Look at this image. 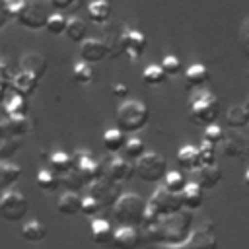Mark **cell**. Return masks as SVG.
Wrapping results in <instances>:
<instances>
[{
    "label": "cell",
    "mask_w": 249,
    "mask_h": 249,
    "mask_svg": "<svg viewBox=\"0 0 249 249\" xmlns=\"http://www.w3.org/2000/svg\"><path fill=\"white\" fill-rule=\"evenodd\" d=\"M126 93H128V88L124 84H115L113 86V95L115 97H126Z\"/></svg>",
    "instance_id": "obj_47"
},
{
    "label": "cell",
    "mask_w": 249,
    "mask_h": 249,
    "mask_svg": "<svg viewBox=\"0 0 249 249\" xmlns=\"http://www.w3.org/2000/svg\"><path fill=\"white\" fill-rule=\"evenodd\" d=\"M148 214V202L136 193H123L113 206V216L121 226L140 228Z\"/></svg>",
    "instance_id": "obj_2"
},
{
    "label": "cell",
    "mask_w": 249,
    "mask_h": 249,
    "mask_svg": "<svg viewBox=\"0 0 249 249\" xmlns=\"http://www.w3.org/2000/svg\"><path fill=\"white\" fill-rule=\"evenodd\" d=\"M6 136H8V132H6V124H4V121H0V140L6 138Z\"/></svg>",
    "instance_id": "obj_49"
},
{
    "label": "cell",
    "mask_w": 249,
    "mask_h": 249,
    "mask_svg": "<svg viewBox=\"0 0 249 249\" xmlns=\"http://www.w3.org/2000/svg\"><path fill=\"white\" fill-rule=\"evenodd\" d=\"M35 181H37V187L43 193H54L60 187V177L53 169H47V167H43V169L37 171Z\"/></svg>",
    "instance_id": "obj_29"
},
{
    "label": "cell",
    "mask_w": 249,
    "mask_h": 249,
    "mask_svg": "<svg viewBox=\"0 0 249 249\" xmlns=\"http://www.w3.org/2000/svg\"><path fill=\"white\" fill-rule=\"evenodd\" d=\"M222 150L231 160H247L249 158V138L241 132H228L222 140Z\"/></svg>",
    "instance_id": "obj_11"
},
{
    "label": "cell",
    "mask_w": 249,
    "mask_h": 249,
    "mask_svg": "<svg viewBox=\"0 0 249 249\" xmlns=\"http://www.w3.org/2000/svg\"><path fill=\"white\" fill-rule=\"evenodd\" d=\"M10 88L12 91L23 95V97H29L37 91L39 88V78L33 76L31 72H25V70H19L18 74L12 76V82H10Z\"/></svg>",
    "instance_id": "obj_16"
},
{
    "label": "cell",
    "mask_w": 249,
    "mask_h": 249,
    "mask_svg": "<svg viewBox=\"0 0 249 249\" xmlns=\"http://www.w3.org/2000/svg\"><path fill=\"white\" fill-rule=\"evenodd\" d=\"M66 25H68V18L62 14V12H51L49 19H47V25L45 29L51 33V35H62L66 33Z\"/></svg>",
    "instance_id": "obj_38"
},
{
    "label": "cell",
    "mask_w": 249,
    "mask_h": 249,
    "mask_svg": "<svg viewBox=\"0 0 249 249\" xmlns=\"http://www.w3.org/2000/svg\"><path fill=\"white\" fill-rule=\"evenodd\" d=\"M148 208H150L156 216H160V218H163V216H171V214L183 210L181 195L169 193L167 189L160 187V189H156L154 195L150 196V200H148Z\"/></svg>",
    "instance_id": "obj_6"
},
{
    "label": "cell",
    "mask_w": 249,
    "mask_h": 249,
    "mask_svg": "<svg viewBox=\"0 0 249 249\" xmlns=\"http://www.w3.org/2000/svg\"><path fill=\"white\" fill-rule=\"evenodd\" d=\"M142 80H144L148 86H161V84L167 80V74L163 72V68H161L160 64H150V66L144 68Z\"/></svg>",
    "instance_id": "obj_39"
},
{
    "label": "cell",
    "mask_w": 249,
    "mask_h": 249,
    "mask_svg": "<svg viewBox=\"0 0 249 249\" xmlns=\"http://www.w3.org/2000/svg\"><path fill=\"white\" fill-rule=\"evenodd\" d=\"M49 165L56 175H62L74 167V158L66 152H53L49 158Z\"/></svg>",
    "instance_id": "obj_33"
},
{
    "label": "cell",
    "mask_w": 249,
    "mask_h": 249,
    "mask_svg": "<svg viewBox=\"0 0 249 249\" xmlns=\"http://www.w3.org/2000/svg\"><path fill=\"white\" fill-rule=\"evenodd\" d=\"M243 185L247 187V191H249V169L245 171V175H243Z\"/></svg>",
    "instance_id": "obj_50"
},
{
    "label": "cell",
    "mask_w": 249,
    "mask_h": 249,
    "mask_svg": "<svg viewBox=\"0 0 249 249\" xmlns=\"http://www.w3.org/2000/svg\"><path fill=\"white\" fill-rule=\"evenodd\" d=\"M183 249H218V237L214 233V228L208 222L195 228Z\"/></svg>",
    "instance_id": "obj_10"
},
{
    "label": "cell",
    "mask_w": 249,
    "mask_h": 249,
    "mask_svg": "<svg viewBox=\"0 0 249 249\" xmlns=\"http://www.w3.org/2000/svg\"><path fill=\"white\" fill-rule=\"evenodd\" d=\"M72 80H74L76 84H80V86H88V84H91V82H93V70H91V64H89V62H84V60L76 62V64L72 66Z\"/></svg>",
    "instance_id": "obj_37"
},
{
    "label": "cell",
    "mask_w": 249,
    "mask_h": 249,
    "mask_svg": "<svg viewBox=\"0 0 249 249\" xmlns=\"http://www.w3.org/2000/svg\"><path fill=\"white\" fill-rule=\"evenodd\" d=\"M56 210L62 214V216H76L82 212V196L74 191H66L58 202H56Z\"/></svg>",
    "instance_id": "obj_24"
},
{
    "label": "cell",
    "mask_w": 249,
    "mask_h": 249,
    "mask_svg": "<svg viewBox=\"0 0 249 249\" xmlns=\"http://www.w3.org/2000/svg\"><path fill=\"white\" fill-rule=\"evenodd\" d=\"M19 148H21L19 138H16V136H6V138H2V140H0V160H2V161H8Z\"/></svg>",
    "instance_id": "obj_40"
},
{
    "label": "cell",
    "mask_w": 249,
    "mask_h": 249,
    "mask_svg": "<svg viewBox=\"0 0 249 249\" xmlns=\"http://www.w3.org/2000/svg\"><path fill=\"white\" fill-rule=\"evenodd\" d=\"M21 237L29 243H39L47 237V228L39 220H29L21 226Z\"/></svg>",
    "instance_id": "obj_28"
},
{
    "label": "cell",
    "mask_w": 249,
    "mask_h": 249,
    "mask_svg": "<svg viewBox=\"0 0 249 249\" xmlns=\"http://www.w3.org/2000/svg\"><path fill=\"white\" fill-rule=\"evenodd\" d=\"M239 49H241V53L249 58V19H245L243 23H241V27H239Z\"/></svg>",
    "instance_id": "obj_45"
},
{
    "label": "cell",
    "mask_w": 249,
    "mask_h": 249,
    "mask_svg": "<svg viewBox=\"0 0 249 249\" xmlns=\"http://www.w3.org/2000/svg\"><path fill=\"white\" fill-rule=\"evenodd\" d=\"M177 163L181 169L185 171H195L200 167V154H198V146L193 144H185L177 150Z\"/></svg>",
    "instance_id": "obj_21"
},
{
    "label": "cell",
    "mask_w": 249,
    "mask_h": 249,
    "mask_svg": "<svg viewBox=\"0 0 249 249\" xmlns=\"http://www.w3.org/2000/svg\"><path fill=\"white\" fill-rule=\"evenodd\" d=\"M89 195L99 202L101 208H107V206H115V202L119 200V196L123 193H121L119 183L111 181L105 175V177H99L93 183H89Z\"/></svg>",
    "instance_id": "obj_8"
},
{
    "label": "cell",
    "mask_w": 249,
    "mask_h": 249,
    "mask_svg": "<svg viewBox=\"0 0 249 249\" xmlns=\"http://www.w3.org/2000/svg\"><path fill=\"white\" fill-rule=\"evenodd\" d=\"M10 16H12V14H10V10H8L6 6H0V29L10 21Z\"/></svg>",
    "instance_id": "obj_48"
},
{
    "label": "cell",
    "mask_w": 249,
    "mask_h": 249,
    "mask_svg": "<svg viewBox=\"0 0 249 249\" xmlns=\"http://www.w3.org/2000/svg\"><path fill=\"white\" fill-rule=\"evenodd\" d=\"M105 56H109V45L103 39L88 37L86 41L80 43V58L84 62H101Z\"/></svg>",
    "instance_id": "obj_13"
},
{
    "label": "cell",
    "mask_w": 249,
    "mask_h": 249,
    "mask_svg": "<svg viewBox=\"0 0 249 249\" xmlns=\"http://www.w3.org/2000/svg\"><path fill=\"white\" fill-rule=\"evenodd\" d=\"M72 158H74V167L88 179V183H93L95 179L103 177L101 175V163L97 160H93L88 152H76Z\"/></svg>",
    "instance_id": "obj_15"
},
{
    "label": "cell",
    "mask_w": 249,
    "mask_h": 249,
    "mask_svg": "<svg viewBox=\"0 0 249 249\" xmlns=\"http://www.w3.org/2000/svg\"><path fill=\"white\" fill-rule=\"evenodd\" d=\"M58 177H60V187H66L68 191H74V193H78V191L84 189V187H89L88 179H86L76 167H72L70 171H66V173L58 175Z\"/></svg>",
    "instance_id": "obj_31"
},
{
    "label": "cell",
    "mask_w": 249,
    "mask_h": 249,
    "mask_svg": "<svg viewBox=\"0 0 249 249\" xmlns=\"http://www.w3.org/2000/svg\"><path fill=\"white\" fill-rule=\"evenodd\" d=\"M146 154V144L138 138V136H130L126 138L124 142V148H123V158L130 160V161H136L140 156Z\"/></svg>",
    "instance_id": "obj_36"
},
{
    "label": "cell",
    "mask_w": 249,
    "mask_h": 249,
    "mask_svg": "<svg viewBox=\"0 0 249 249\" xmlns=\"http://www.w3.org/2000/svg\"><path fill=\"white\" fill-rule=\"evenodd\" d=\"M27 97L10 91L4 95V111L8 117H27Z\"/></svg>",
    "instance_id": "obj_23"
},
{
    "label": "cell",
    "mask_w": 249,
    "mask_h": 249,
    "mask_svg": "<svg viewBox=\"0 0 249 249\" xmlns=\"http://www.w3.org/2000/svg\"><path fill=\"white\" fill-rule=\"evenodd\" d=\"M196 173V183L204 189V191H210L214 187H218V183L222 181V171L218 165H200L198 169H195Z\"/></svg>",
    "instance_id": "obj_22"
},
{
    "label": "cell",
    "mask_w": 249,
    "mask_h": 249,
    "mask_svg": "<svg viewBox=\"0 0 249 249\" xmlns=\"http://www.w3.org/2000/svg\"><path fill=\"white\" fill-rule=\"evenodd\" d=\"M148 39L138 29H124L123 35V54H126L130 60H138L146 51Z\"/></svg>",
    "instance_id": "obj_12"
},
{
    "label": "cell",
    "mask_w": 249,
    "mask_h": 249,
    "mask_svg": "<svg viewBox=\"0 0 249 249\" xmlns=\"http://www.w3.org/2000/svg\"><path fill=\"white\" fill-rule=\"evenodd\" d=\"M189 117L198 124H214L220 117V101L214 93L200 89L189 101Z\"/></svg>",
    "instance_id": "obj_3"
},
{
    "label": "cell",
    "mask_w": 249,
    "mask_h": 249,
    "mask_svg": "<svg viewBox=\"0 0 249 249\" xmlns=\"http://www.w3.org/2000/svg\"><path fill=\"white\" fill-rule=\"evenodd\" d=\"M105 175H107L111 181H115V183H124V181H128V179H132V177L136 175L134 163H130V160H126V158H123V156H117V158H113V160L107 163Z\"/></svg>",
    "instance_id": "obj_14"
},
{
    "label": "cell",
    "mask_w": 249,
    "mask_h": 249,
    "mask_svg": "<svg viewBox=\"0 0 249 249\" xmlns=\"http://www.w3.org/2000/svg\"><path fill=\"white\" fill-rule=\"evenodd\" d=\"M19 66H21V70L31 72L33 76H37V78L41 80V78L45 76V72H47V58H45L41 53L31 51V53H25V54L21 56Z\"/></svg>",
    "instance_id": "obj_20"
},
{
    "label": "cell",
    "mask_w": 249,
    "mask_h": 249,
    "mask_svg": "<svg viewBox=\"0 0 249 249\" xmlns=\"http://www.w3.org/2000/svg\"><path fill=\"white\" fill-rule=\"evenodd\" d=\"M160 66L163 68V72L167 76H177L181 72V60L175 56V54H165L160 62Z\"/></svg>",
    "instance_id": "obj_42"
},
{
    "label": "cell",
    "mask_w": 249,
    "mask_h": 249,
    "mask_svg": "<svg viewBox=\"0 0 249 249\" xmlns=\"http://www.w3.org/2000/svg\"><path fill=\"white\" fill-rule=\"evenodd\" d=\"M103 148L111 154H117V152H123L124 148V142H126V134L121 130V128H109L103 132Z\"/></svg>",
    "instance_id": "obj_25"
},
{
    "label": "cell",
    "mask_w": 249,
    "mask_h": 249,
    "mask_svg": "<svg viewBox=\"0 0 249 249\" xmlns=\"http://www.w3.org/2000/svg\"><path fill=\"white\" fill-rule=\"evenodd\" d=\"M208 80H210V70L200 62H195L185 70V86L189 89H200L202 86L208 84Z\"/></svg>",
    "instance_id": "obj_18"
},
{
    "label": "cell",
    "mask_w": 249,
    "mask_h": 249,
    "mask_svg": "<svg viewBox=\"0 0 249 249\" xmlns=\"http://www.w3.org/2000/svg\"><path fill=\"white\" fill-rule=\"evenodd\" d=\"M29 210L27 198L18 191H4L0 196V216L6 222H19Z\"/></svg>",
    "instance_id": "obj_5"
},
{
    "label": "cell",
    "mask_w": 249,
    "mask_h": 249,
    "mask_svg": "<svg viewBox=\"0 0 249 249\" xmlns=\"http://www.w3.org/2000/svg\"><path fill=\"white\" fill-rule=\"evenodd\" d=\"M4 124L8 136H16V138H21L31 130V121L27 117H8Z\"/></svg>",
    "instance_id": "obj_32"
},
{
    "label": "cell",
    "mask_w": 249,
    "mask_h": 249,
    "mask_svg": "<svg viewBox=\"0 0 249 249\" xmlns=\"http://www.w3.org/2000/svg\"><path fill=\"white\" fill-rule=\"evenodd\" d=\"M86 33H88V29H86V21L84 19H80V18H70L68 19V25H66V37L72 41V43H82V41H86L88 37H86Z\"/></svg>",
    "instance_id": "obj_34"
},
{
    "label": "cell",
    "mask_w": 249,
    "mask_h": 249,
    "mask_svg": "<svg viewBox=\"0 0 249 249\" xmlns=\"http://www.w3.org/2000/svg\"><path fill=\"white\" fill-rule=\"evenodd\" d=\"M51 6L56 12H74L80 6V0H51Z\"/></svg>",
    "instance_id": "obj_46"
},
{
    "label": "cell",
    "mask_w": 249,
    "mask_h": 249,
    "mask_svg": "<svg viewBox=\"0 0 249 249\" xmlns=\"http://www.w3.org/2000/svg\"><path fill=\"white\" fill-rule=\"evenodd\" d=\"M134 171L144 183H160L167 175V161L156 154V152H146L134 161Z\"/></svg>",
    "instance_id": "obj_4"
},
{
    "label": "cell",
    "mask_w": 249,
    "mask_h": 249,
    "mask_svg": "<svg viewBox=\"0 0 249 249\" xmlns=\"http://www.w3.org/2000/svg\"><path fill=\"white\" fill-rule=\"evenodd\" d=\"M161 183H163V185H161L163 189H167L169 193H175V195H181L183 189L187 187V179H185L183 171H179V169H175V171H167V175L163 177Z\"/></svg>",
    "instance_id": "obj_35"
},
{
    "label": "cell",
    "mask_w": 249,
    "mask_h": 249,
    "mask_svg": "<svg viewBox=\"0 0 249 249\" xmlns=\"http://www.w3.org/2000/svg\"><path fill=\"white\" fill-rule=\"evenodd\" d=\"M99 210H101V206H99V202H97L91 195L82 196V214H86V216L93 218V216H97V214H99Z\"/></svg>",
    "instance_id": "obj_44"
},
{
    "label": "cell",
    "mask_w": 249,
    "mask_h": 249,
    "mask_svg": "<svg viewBox=\"0 0 249 249\" xmlns=\"http://www.w3.org/2000/svg\"><path fill=\"white\" fill-rule=\"evenodd\" d=\"M144 243V233L136 226H119L115 230L109 249H140Z\"/></svg>",
    "instance_id": "obj_9"
},
{
    "label": "cell",
    "mask_w": 249,
    "mask_h": 249,
    "mask_svg": "<svg viewBox=\"0 0 249 249\" xmlns=\"http://www.w3.org/2000/svg\"><path fill=\"white\" fill-rule=\"evenodd\" d=\"M226 124L233 130L249 124V109L245 105H231L226 113Z\"/></svg>",
    "instance_id": "obj_26"
},
{
    "label": "cell",
    "mask_w": 249,
    "mask_h": 249,
    "mask_svg": "<svg viewBox=\"0 0 249 249\" xmlns=\"http://www.w3.org/2000/svg\"><path fill=\"white\" fill-rule=\"evenodd\" d=\"M198 154H200V165H216V146L210 142H202L198 146Z\"/></svg>",
    "instance_id": "obj_41"
},
{
    "label": "cell",
    "mask_w": 249,
    "mask_h": 249,
    "mask_svg": "<svg viewBox=\"0 0 249 249\" xmlns=\"http://www.w3.org/2000/svg\"><path fill=\"white\" fill-rule=\"evenodd\" d=\"M88 16L93 23H107L111 18V4L107 0H91L88 4Z\"/></svg>",
    "instance_id": "obj_27"
},
{
    "label": "cell",
    "mask_w": 249,
    "mask_h": 249,
    "mask_svg": "<svg viewBox=\"0 0 249 249\" xmlns=\"http://www.w3.org/2000/svg\"><path fill=\"white\" fill-rule=\"evenodd\" d=\"M51 12L47 10V6L41 0H29L27 4H23V8L16 14L18 21L27 27V29H41L47 25Z\"/></svg>",
    "instance_id": "obj_7"
},
{
    "label": "cell",
    "mask_w": 249,
    "mask_h": 249,
    "mask_svg": "<svg viewBox=\"0 0 249 249\" xmlns=\"http://www.w3.org/2000/svg\"><path fill=\"white\" fill-rule=\"evenodd\" d=\"M21 177V169L16 163L0 161V191H6L14 183H18Z\"/></svg>",
    "instance_id": "obj_30"
},
{
    "label": "cell",
    "mask_w": 249,
    "mask_h": 249,
    "mask_svg": "<svg viewBox=\"0 0 249 249\" xmlns=\"http://www.w3.org/2000/svg\"><path fill=\"white\" fill-rule=\"evenodd\" d=\"M224 136H226V132H224V128L220 126V124H208L206 128H204V140L206 142H210V144H220L222 140H224Z\"/></svg>",
    "instance_id": "obj_43"
},
{
    "label": "cell",
    "mask_w": 249,
    "mask_h": 249,
    "mask_svg": "<svg viewBox=\"0 0 249 249\" xmlns=\"http://www.w3.org/2000/svg\"><path fill=\"white\" fill-rule=\"evenodd\" d=\"M202 200H204V189L193 181V183H187V187L183 189L181 193V202H183V208L185 210H198L202 206Z\"/></svg>",
    "instance_id": "obj_19"
},
{
    "label": "cell",
    "mask_w": 249,
    "mask_h": 249,
    "mask_svg": "<svg viewBox=\"0 0 249 249\" xmlns=\"http://www.w3.org/2000/svg\"><path fill=\"white\" fill-rule=\"evenodd\" d=\"M89 233H91V241H93L95 245L109 247L111 241H113L115 230H113V226H111L107 220L95 218V220H91V224H89Z\"/></svg>",
    "instance_id": "obj_17"
},
{
    "label": "cell",
    "mask_w": 249,
    "mask_h": 249,
    "mask_svg": "<svg viewBox=\"0 0 249 249\" xmlns=\"http://www.w3.org/2000/svg\"><path fill=\"white\" fill-rule=\"evenodd\" d=\"M115 121H117V128H121L124 134H134L148 124L150 109L140 99H126L117 107Z\"/></svg>",
    "instance_id": "obj_1"
}]
</instances>
